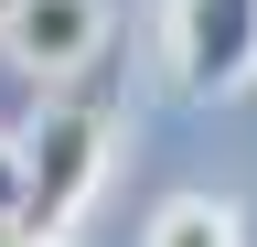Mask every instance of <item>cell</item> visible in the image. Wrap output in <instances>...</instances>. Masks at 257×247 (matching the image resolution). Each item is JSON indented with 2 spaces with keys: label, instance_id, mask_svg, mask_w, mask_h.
Instances as JSON below:
<instances>
[{
  "label": "cell",
  "instance_id": "277c9868",
  "mask_svg": "<svg viewBox=\"0 0 257 247\" xmlns=\"http://www.w3.org/2000/svg\"><path fill=\"white\" fill-rule=\"evenodd\" d=\"M140 247H246V226H236V204H225V194H172V204L150 215Z\"/></svg>",
  "mask_w": 257,
  "mask_h": 247
},
{
  "label": "cell",
  "instance_id": "8992f818",
  "mask_svg": "<svg viewBox=\"0 0 257 247\" xmlns=\"http://www.w3.org/2000/svg\"><path fill=\"white\" fill-rule=\"evenodd\" d=\"M0 247H75V236H32V226H0Z\"/></svg>",
  "mask_w": 257,
  "mask_h": 247
},
{
  "label": "cell",
  "instance_id": "7a4b0ae2",
  "mask_svg": "<svg viewBox=\"0 0 257 247\" xmlns=\"http://www.w3.org/2000/svg\"><path fill=\"white\" fill-rule=\"evenodd\" d=\"M172 75L193 97L257 86V0H172Z\"/></svg>",
  "mask_w": 257,
  "mask_h": 247
},
{
  "label": "cell",
  "instance_id": "52a82bcc",
  "mask_svg": "<svg viewBox=\"0 0 257 247\" xmlns=\"http://www.w3.org/2000/svg\"><path fill=\"white\" fill-rule=\"evenodd\" d=\"M11 11H22V0H0V22H11Z\"/></svg>",
  "mask_w": 257,
  "mask_h": 247
},
{
  "label": "cell",
  "instance_id": "3957f363",
  "mask_svg": "<svg viewBox=\"0 0 257 247\" xmlns=\"http://www.w3.org/2000/svg\"><path fill=\"white\" fill-rule=\"evenodd\" d=\"M0 54H11L32 86L86 75L96 54H107V0H22V11L0 22Z\"/></svg>",
  "mask_w": 257,
  "mask_h": 247
},
{
  "label": "cell",
  "instance_id": "6da1fadb",
  "mask_svg": "<svg viewBox=\"0 0 257 247\" xmlns=\"http://www.w3.org/2000/svg\"><path fill=\"white\" fill-rule=\"evenodd\" d=\"M107 172V108L96 97H54L22 118V226L32 236H64Z\"/></svg>",
  "mask_w": 257,
  "mask_h": 247
},
{
  "label": "cell",
  "instance_id": "5b68a950",
  "mask_svg": "<svg viewBox=\"0 0 257 247\" xmlns=\"http://www.w3.org/2000/svg\"><path fill=\"white\" fill-rule=\"evenodd\" d=\"M0 226H22V129H0Z\"/></svg>",
  "mask_w": 257,
  "mask_h": 247
}]
</instances>
